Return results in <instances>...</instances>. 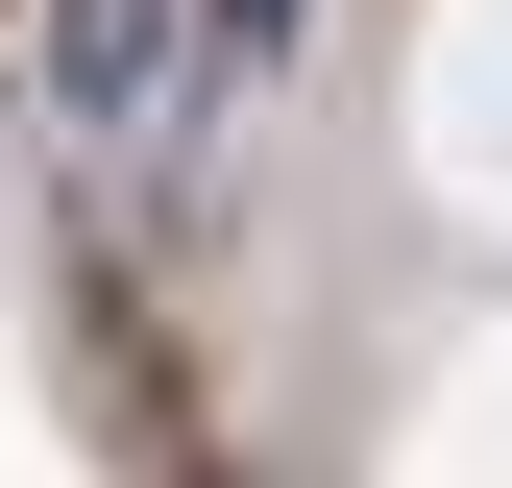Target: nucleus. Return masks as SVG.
Wrapping results in <instances>:
<instances>
[{
    "label": "nucleus",
    "instance_id": "nucleus-1",
    "mask_svg": "<svg viewBox=\"0 0 512 488\" xmlns=\"http://www.w3.org/2000/svg\"><path fill=\"white\" fill-rule=\"evenodd\" d=\"M196 122H220L196 0H49V147H74V171H171Z\"/></svg>",
    "mask_w": 512,
    "mask_h": 488
},
{
    "label": "nucleus",
    "instance_id": "nucleus-2",
    "mask_svg": "<svg viewBox=\"0 0 512 488\" xmlns=\"http://www.w3.org/2000/svg\"><path fill=\"white\" fill-rule=\"evenodd\" d=\"M293 25H317V0H196V49H220V98H244V74H293Z\"/></svg>",
    "mask_w": 512,
    "mask_h": 488
}]
</instances>
